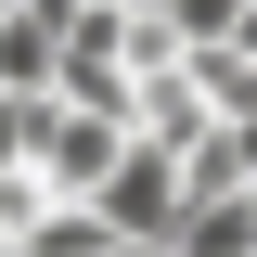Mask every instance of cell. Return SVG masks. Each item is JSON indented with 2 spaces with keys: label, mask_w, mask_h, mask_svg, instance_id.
Listing matches in <instances>:
<instances>
[{
  "label": "cell",
  "mask_w": 257,
  "mask_h": 257,
  "mask_svg": "<svg viewBox=\"0 0 257 257\" xmlns=\"http://www.w3.org/2000/svg\"><path fill=\"white\" fill-rule=\"evenodd\" d=\"M128 155V116H103V103H64L52 90V116H39V142H26V167L52 193H103V167Z\"/></svg>",
  "instance_id": "6da1fadb"
},
{
  "label": "cell",
  "mask_w": 257,
  "mask_h": 257,
  "mask_svg": "<svg viewBox=\"0 0 257 257\" xmlns=\"http://www.w3.org/2000/svg\"><path fill=\"white\" fill-rule=\"evenodd\" d=\"M90 206H103L116 231H180L193 180H180V155H167V142H142V128H128V155L103 167V193H90Z\"/></svg>",
  "instance_id": "7a4b0ae2"
},
{
  "label": "cell",
  "mask_w": 257,
  "mask_h": 257,
  "mask_svg": "<svg viewBox=\"0 0 257 257\" xmlns=\"http://www.w3.org/2000/svg\"><path fill=\"white\" fill-rule=\"evenodd\" d=\"M167 244L180 257H257V193H193Z\"/></svg>",
  "instance_id": "3957f363"
},
{
  "label": "cell",
  "mask_w": 257,
  "mask_h": 257,
  "mask_svg": "<svg viewBox=\"0 0 257 257\" xmlns=\"http://www.w3.org/2000/svg\"><path fill=\"white\" fill-rule=\"evenodd\" d=\"M193 90H206V116H257V52L244 39H193Z\"/></svg>",
  "instance_id": "277c9868"
},
{
  "label": "cell",
  "mask_w": 257,
  "mask_h": 257,
  "mask_svg": "<svg viewBox=\"0 0 257 257\" xmlns=\"http://www.w3.org/2000/svg\"><path fill=\"white\" fill-rule=\"evenodd\" d=\"M167 26H180V52H193V39H231L244 26V0H167Z\"/></svg>",
  "instance_id": "5b68a950"
},
{
  "label": "cell",
  "mask_w": 257,
  "mask_h": 257,
  "mask_svg": "<svg viewBox=\"0 0 257 257\" xmlns=\"http://www.w3.org/2000/svg\"><path fill=\"white\" fill-rule=\"evenodd\" d=\"M0 257H26V244H0Z\"/></svg>",
  "instance_id": "8992f818"
}]
</instances>
